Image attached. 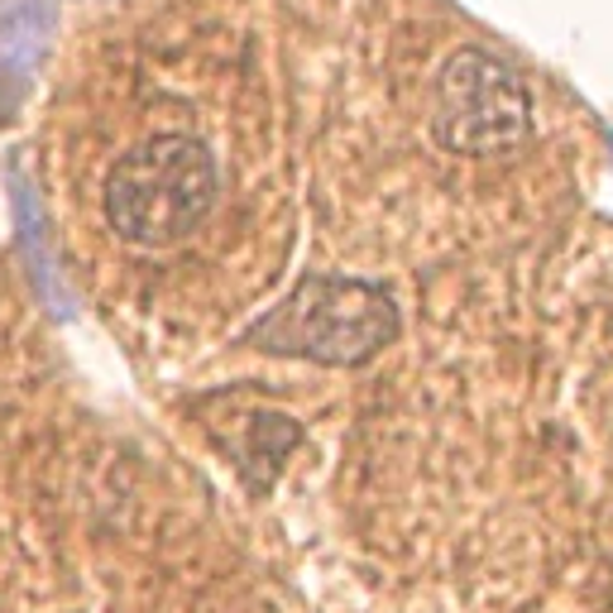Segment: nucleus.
Wrapping results in <instances>:
<instances>
[{
    "instance_id": "f257e3e1",
    "label": "nucleus",
    "mask_w": 613,
    "mask_h": 613,
    "mask_svg": "<svg viewBox=\"0 0 613 613\" xmlns=\"http://www.w3.org/2000/svg\"><path fill=\"white\" fill-rule=\"evenodd\" d=\"M403 317L379 283L307 273L279 307L245 331V345L311 365H365L398 341Z\"/></svg>"
},
{
    "instance_id": "f03ea898",
    "label": "nucleus",
    "mask_w": 613,
    "mask_h": 613,
    "mask_svg": "<svg viewBox=\"0 0 613 613\" xmlns=\"http://www.w3.org/2000/svg\"><path fill=\"white\" fill-rule=\"evenodd\" d=\"M216 202V158L192 134H154L106 173V221L140 249L182 245Z\"/></svg>"
},
{
    "instance_id": "7ed1b4c3",
    "label": "nucleus",
    "mask_w": 613,
    "mask_h": 613,
    "mask_svg": "<svg viewBox=\"0 0 613 613\" xmlns=\"http://www.w3.org/2000/svg\"><path fill=\"white\" fill-rule=\"evenodd\" d=\"M532 130V102L522 78L484 48L446 58L432 96V134L446 154L494 158L522 144Z\"/></svg>"
},
{
    "instance_id": "20e7f679",
    "label": "nucleus",
    "mask_w": 613,
    "mask_h": 613,
    "mask_svg": "<svg viewBox=\"0 0 613 613\" xmlns=\"http://www.w3.org/2000/svg\"><path fill=\"white\" fill-rule=\"evenodd\" d=\"M54 30V0H0V102H15L30 86Z\"/></svg>"
},
{
    "instance_id": "39448f33",
    "label": "nucleus",
    "mask_w": 613,
    "mask_h": 613,
    "mask_svg": "<svg viewBox=\"0 0 613 613\" xmlns=\"http://www.w3.org/2000/svg\"><path fill=\"white\" fill-rule=\"evenodd\" d=\"M15 207H20V225H24V249H30V264H34V283H39V293L54 303L58 317H68V297H62V287L54 279V264H48V255H44V235H39V216H34V197H30V187L20 182V192H15Z\"/></svg>"
}]
</instances>
